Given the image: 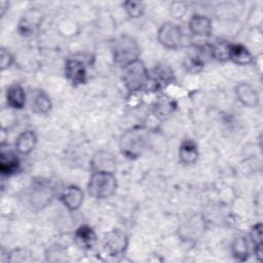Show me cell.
<instances>
[{"mask_svg":"<svg viewBox=\"0 0 263 263\" xmlns=\"http://www.w3.org/2000/svg\"><path fill=\"white\" fill-rule=\"evenodd\" d=\"M149 130L143 126H135L122 134L119 140L120 153L129 159L140 157L148 148Z\"/></svg>","mask_w":263,"mask_h":263,"instance_id":"1","label":"cell"},{"mask_svg":"<svg viewBox=\"0 0 263 263\" xmlns=\"http://www.w3.org/2000/svg\"><path fill=\"white\" fill-rule=\"evenodd\" d=\"M116 189L117 180L114 173L105 171L92 172L87 184V191L90 196L97 199H105L112 196Z\"/></svg>","mask_w":263,"mask_h":263,"instance_id":"2","label":"cell"},{"mask_svg":"<svg viewBox=\"0 0 263 263\" xmlns=\"http://www.w3.org/2000/svg\"><path fill=\"white\" fill-rule=\"evenodd\" d=\"M112 53L115 64L119 67L125 68L129 64L139 60L140 46L136 39L130 36L123 35L113 42Z\"/></svg>","mask_w":263,"mask_h":263,"instance_id":"3","label":"cell"},{"mask_svg":"<svg viewBox=\"0 0 263 263\" xmlns=\"http://www.w3.org/2000/svg\"><path fill=\"white\" fill-rule=\"evenodd\" d=\"M54 196V187L52 184L43 179L32 181L29 192L28 200L33 210H41L48 205Z\"/></svg>","mask_w":263,"mask_h":263,"instance_id":"4","label":"cell"},{"mask_svg":"<svg viewBox=\"0 0 263 263\" xmlns=\"http://www.w3.org/2000/svg\"><path fill=\"white\" fill-rule=\"evenodd\" d=\"M122 80L126 89L136 92L144 88L148 83V70L143 62L136 61L123 68Z\"/></svg>","mask_w":263,"mask_h":263,"instance_id":"5","label":"cell"},{"mask_svg":"<svg viewBox=\"0 0 263 263\" xmlns=\"http://www.w3.org/2000/svg\"><path fill=\"white\" fill-rule=\"evenodd\" d=\"M157 39L166 48H177L182 44V29L174 23H164L158 30Z\"/></svg>","mask_w":263,"mask_h":263,"instance_id":"6","label":"cell"},{"mask_svg":"<svg viewBox=\"0 0 263 263\" xmlns=\"http://www.w3.org/2000/svg\"><path fill=\"white\" fill-rule=\"evenodd\" d=\"M128 243L127 236L119 230H111L104 235L103 246L110 256L123 254Z\"/></svg>","mask_w":263,"mask_h":263,"instance_id":"7","label":"cell"},{"mask_svg":"<svg viewBox=\"0 0 263 263\" xmlns=\"http://www.w3.org/2000/svg\"><path fill=\"white\" fill-rule=\"evenodd\" d=\"M174 80L173 70L164 64L156 65L151 71H148V82L154 90L161 89ZM148 84V83H147Z\"/></svg>","mask_w":263,"mask_h":263,"instance_id":"8","label":"cell"},{"mask_svg":"<svg viewBox=\"0 0 263 263\" xmlns=\"http://www.w3.org/2000/svg\"><path fill=\"white\" fill-rule=\"evenodd\" d=\"M65 75L74 86L85 83L87 72L84 63L78 59H68L65 64Z\"/></svg>","mask_w":263,"mask_h":263,"instance_id":"9","label":"cell"},{"mask_svg":"<svg viewBox=\"0 0 263 263\" xmlns=\"http://www.w3.org/2000/svg\"><path fill=\"white\" fill-rule=\"evenodd\" d=\"M60 200L68 210L76 211L83 202V192L79 187L69 185L61 192Z\"/></svg>","mask_w":263,"mask_h":263,"instance_id":"10","label":"cell"},{"mask_svg":"<svg viewBox=\"0 0 263 263\" xmlns=\"http://www.w3.org/2000/svg\"><path fill=\"white\" fill-rule=\"evenodd\" d=\"M42 20V14L39 10H29L21 18L17 31L23 36H31L35 33Z\"/></svg>","mask_w":263,"mask_h":263,"instance_id":"11","label":"cell"},{"mask_svg":"<svg viewBox=\"0 0 263 263\" xmlns=\"http://www.w3.org/2000/svg\"><path fill=\"white\" fill-rule=\"evenodd\" d=\"M237 100L246 107H256L259 103V95L256 88L247 82H240L235 87Z\"/></svg>","mask_w":263,"mask_h":263,"instance_id":"12","label":"cell"},{"mask_svg":"<svg viewBox=\"0 0 263 263\" xmlns=\"http://www.w3.org/2000/svg\"><path fill=\"white\" fill-rule=\"evenodd\" d=\"M226 58L237 65H249L253 62V55L250 50L242 44H228L226 50Z\"/></svg>","mask_w":263,"mask_h":263,"instance_id":"13","label":"cell"},{"mask_svg":"<svg viewBox=\"0 0 263 263\" xmlns=\"http://www.w3.org/2000/svg\"><path fill=\"white\" fill-rule=\"evenodd\" d=\"M188 28L197 37H208L212 33L211 20L203 14H193L188 22Z\"/></svg>","mask_w":263,"mask_h":263,"instance_id":"14","label":"cell"},{"mask_svg":"<svg viewBox=\"0 0 263 263\" xmlns=\"http://www.w3.org/2000/svg\"><path fill=\"white\" fill-rule=\"evenodd\" d=\"M116 167V160L114 156L106 151L97 152L91 159V168L92 172L105 171L114 173Z\"/></svg>","mask_w":263,"mask_h":263,"instance_id":"15","label":"cell"},{"mask_svg":"<svg viewBox=\"0 0 263 263\" xmlns=\"http://www.w3.org/2000/svg\"><path fill=\"white\" fill-rule=\"evenodd\" d=\"M21 162L18 157L12 151H4L2 149L0 154V172L2 176H12L18 172Z\"/></svg>","mask_w":263,"mask_h":263,"instance_id":"16","label":"cell"},{"mask_svg":"<svg viewBox=\"0 0 263 263\" xmlns=\"http://www.w3.org/2000/svg\"><path fill=\"white\" fill-rule=\"evenodd\" d=\"M37 143L36 134L33 130L27 129L22 132L15 141V149L20 154H29L31 153Z\"/></svg>","mask_w":263,"mask_h":263,"instance_id":"17","label":"cell"},{"mask_svg":"<svg viewBox=\"0 0 263 263\" xmlns=\"http://www.w3.org/2000/svg\"><path fill=\"white\" fill-rule=\"evenodd\" d=\"M198 158V147L193 140H184L179 148V159L183 164H192Z\"/></svg>","mask_w":263,"mask_h":263,"instance_id":"18","label":"cell"},{"mask_svg":"<svg viewBox=\"0 0 263 263\" xmlns=\"http://www.w3.org/2000/svg\"><path fill=\"white\" fill-rule=\"evenodd\" d=\"M177 108L176 102L167 97V96H160L154 105V113L159 119H167L170 116L173 115Z\"/></svg>","mask_w":263,"mask_h":263,"instance_id":"19","label":"cell"},{"mask_svg":"<svg viewBox=\"0 0 263 263\" xmlns=\"http://www.w3.org/2000/svg\"><path fill=\"white\" fill-rule=\"evenodd\" d=\"M7 104L13 109H23L26 104V92L22 85L11 84L6 90Z\"/></svg>","mask_w":263,"mask_h":263,"instance_id":"20","label":"cell"},{"mask_svg":"<svg viewBox=\"0 0 263 263\" xmlns=\"http://www.w3.org/2000/svg\"><path fill=\"white\" fill-rule=\"evenodd\" d=\"M75 240L83 249H91L97 242L95 230L88 225H81L75 231Z\"/></svg>","mask_w":263,"mask_h":263,"instance_id":"21","label":"cell"},{"mask_svg":"<svg viewBox=\"0 0 263 263\" xmlns=\"http://www.w3.org/2000/svg\"><path fill=\"white\" fill-rule=\"evenodd\" d=\"M31 109L37 114H46L51 109L48 96L42 90H35L31 97Z\"/></svg>","mask_w":263,"mask_h":263,"instance_id":"22","label":"cell"},{"mask_svg":"<svg viewBox=\"0 0 263 263\" xmlns=\"http://www.w3.org/2000/svg\"><path fill=\"white\" fill-rule=\"evenodd\" d=\"M232 255L235 259L239 261H246L250 256V248H249V241L246 239V237H237L232 242L231 247Z\"/></svg>","mask_w":263,"mask_h":263,"instance_id":"23","label":"cell"},{"mask_svg":"<svg viewBox=\"0 0 263 263\" xmlns=\"http://www.w3.org/2000/svg\"><path fill=\"white\" fill-rule=\"evenodd\" d=\"M262 224H255L250 231V240L254 247V253L257 259H262Z\"/></svg>","mask_w":263,"mask_h":263,"instance_id":"24","label":"cell"},{"mask_svg":"<svg viewBox=\"0 0 263 263\" xmlns=\"http://www.w3.org/2000/svg\"><path fill=\"white\" fill-rule=\"evenodd\" d=\"M124 10L132 18H139L144 14L145 5L141 1H125L123 3Z\"/></svg>","mask_w":263,"mask_h":263,"instance_id":"25","label":"cell"},{"mask_svg":"<svg viewBox=\"0 0 263 263\" xmlns=\"http://www.w3.org/2000/svg\"><path fill=\"white\" fill-rule=\"evenodd\" d=\"M185 68L187 69V71L189 72H198L202 69L203 67V61L200 57L198 55H192V57H188L185 60L184 63Z\"/></svg>","mask_w":263,"mask_h":263,"instance_id":"26","label":"cell"},{"mask_svg":"<svg viewBox=\"0 0 263 263\" xmlns=\"http://www.w3.org/2000/svg\"><path fill=\"white\" fill-rule=\"evenodd\" d=\"M0 64H1V70H5L9 68L13 63V57L11 52L5 48H1L0 52Z\"/></svg>","mask_w":263,"mask_h":263,"instance_id":"27","label":"cell"},{"mask_svg":"<svg viewBox=\"0 0 263 263\" xmlns=\"http://www.w3.org/2000/svg\"><path fill=\"white\" fill-rule=\"evenodd\" d=\"M6 7H8V3L7 2H5V1H1L0 2V10H1V15H3L4 14V11H5V9H6Z\"/></svg>","mask_w":263,"mask_h":263,"instance_id":"28","label":"cell"}]
</instances>
